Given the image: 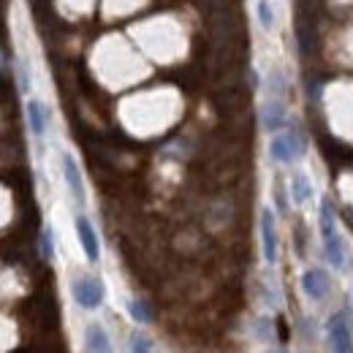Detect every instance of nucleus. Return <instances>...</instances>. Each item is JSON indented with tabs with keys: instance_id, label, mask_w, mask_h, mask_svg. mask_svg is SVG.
Returning a JSON list of instances; mask_svg holds the SVG:
<instances>
[{
	"instance_id": "f257e3e1",
	"label": "nucleus",
	"mask_w": 353,
	"mask_h": 353,
	"mask_svg": "<svg viewBox=\"0 0 353 353\" xmlns=\"http://www.w3.org/2000/svg\"><path fill=\"white\" fill-rule=\"evenodd\" d=\"M318 231H321V242H323V253H326V261L334 266V269H348V253H345V242L340 236V228H337V218H334V210H332V201L329 199H321V207H318Z\"/></svg>"
},
{
	"instance_id": "f03ea898",
	"label": "nucleus",
	"mask_w": 353,
	"mask_h": 353,
	"mask_svg": "<svg viewBox=\"0 0 353 353\" xmlns=\"http://www.w3.org/2000/svg\"><path fill=\"white\" fill-rule=\"evenodd\" d=\"M71 296L82 310H98L106 299V288H103L101 277L85 274V277H77L71 283Z\"/></svg>"
},
{
	"instance_id": "7ed1b4c3",
	"label": "nucleus",
	"mask_w": 353,
	"mask_h": 353,
	"mask_svg": "<svg viewBox=\"0 0 353 353\" xmlns=\"http://www.w3.org/2000/svg\"><path fill=\"white\" fill-rule=\"evenodd\" d=\"M326 337H329V345L332 353H353V334L351 326H348V318L343 312H334L326 323Z\"/></svg>"
},
{
	"instance_id": "20e7f679",
	"label": "nucleus",
	"mask_w": 353,
	"mask_h": 353,
	"mask_svg": "<svg viewBox=\"0 0 353 353\" xmlns=\"http://www.w3.org/2000/svg\"><path fill=\"white\" fill-rule=\"evenodd\" d=\"M261 250H264V261L269 266L277 264V256H280V242H277V221H274V212L264 207L261 210Z\"/></svg>"
},
{
	"instance_id": "39448f33",
	"label": "nucleus",
	"mask_w": 353,
	"mask_h": 353,
	"mask_svg": "<svg viewBox=\"0 0 353 353\" xmlns=\"http://www.w3.org/2000/svg\"><path fill=\"white\" fill-rule=\"evenodd\" d=\"M302 291L307 294L312 302H323L332 291V277L326 269L321 266H310L307 272L302 274Z\"/></svg>"
},
{
	"instance_id": "423d86ee",
	"label": "nucleus",
	"mask_w": 353,
	"mask_h": 353,
	"mask_svg": "<svg viewBox=\"0 0 353 353\" xmlns=\"http://www.w3.org/2000/svg\"><path fill=\"white\" fill-rule=\"evenodd\" d=\"M63 179H65V185H68V190H71L74 201H77L79 207H85V201H88L85 179H82L79 163H77V158H74L71 152H63Z\"/></svg>"
},
{
	"instance_id": "0eeeda50",
	"label": "nucleus",
	"mask_w": 353,
	"mask_h": 353,
	"mask_svg": "<svg viewBox=\"0 0 353 353\" xmlns=\"http://www.w3.org/2000/svg\"><path fill=\"white\" fill-rule=\"evenodd\" d=\"M77 236H79V245H82L90 264H98L101 261V242H98V234H95L88 215H77Z\"/></svg>"
},
{
	"instance_id": "6e6552de",
	"label": "nucleus",
	"mask_w": 353,
	"mask_h": 353,
	"mask_svg": "<svg viewBox=\"0 0 353 353\" xmlns=\"http://www.w3.org/2000/svg\"><path fill=\"white\" fill-rule=\"evenodd\" d=\"M288 114H285V103L283 98H269L264 106H261V125H264L269 133H277L283 125H285Z\"/></svg>"
},
{
	"instance_id": "1a4fd4ad",
	"label": "nucleus",
	"mask_w": 353,
	"mask_h": 353,
	"mask_svg": "<svg viewBox=\"0 0 353 353\" xmlns=\"http://www.w3.org/2000/svg\"><path fill=\"white\" fill-rule=\"evenodd\" d=\"M25 114H28V125H30V133L36 139H41L46 133V125H49V109L44 106V101L39 98H28L25 103Z\"/></svg>"
},
{
	"instance_id": "9d476101",
	"label": "nucleus",
	"mask_w": 353,
	"mask_h": 353,
	"mask_svg": "<svg viewBox=\"0 0 353 353\" xmlns=\"http://www.w3.org/2000/svg\"><path fill=\"white\" fill-rule=\"evenodd\" d=\"M85 353H114L112 340L101 323H90L85 329Z\"/></svg>"
},
{
	"instance_id": "9b49d317",
	"label": "nucleus",
	"mask_w": 353,
	"mask_h": 353,
	"mask_svg": "<svg viewBox=\"0 0 353 353\" xmlns=\"http://www.w3.org/2000/svg\"><path fill=\"white\" fill-rule=\"evenodd\" d=\"M269 158L274 163H283V166L296 158V152H294V147H291V141H288L285 133H274L272 136V141H269Z\"/></svg>"
},
{
	"instance_id": "f8f14e48",
	"label": "nucleus",
	"mask_w": 353,
	"mask_h": 353,
	"mask_svg": "<svg viewBox=\"0 0 353 353\" xmlns=\"http://www.w3.org/2000/svg\"><path fill=\"white\" fill-rule=\"evenodd\" d=\"M291 199L302 207V204H307L310 199H312V185H310V179L305 172H296V174L291 176Z\"/></svg>"
},
{
	"instance_id": "ddd939ff",
	"label": "nucleus",
	"mask_w": 353,
	"mask_h": 353,
	"mask_svg": "<svg viewBox=\"0 0 353 353\" xmlns=\"http://www.w3.org/2000/svg\"><path fill=\"white\" fill-rule=\"evenodd\" d=\"M256 17H259V25L264 28L266 33L274 30V8H272V0H259L256 3Z\"/></svg>"
},
{
	"instance_id": "4468645a",
	"label": "nucleus",
	"mask_w": 353,
	"mask_h": 353,
	"mask_svg": "<svg viewBox=\"0 0 353 353\" xmlns=\"http://www.w3.org/2000/svg\"><path fill=\"white\" fill-rule=\"evenodd\" d=\"M128 312H131V318L136 323H150L152 321V310H150V305L144 299H131L128 302Z\"/></svg>"
},
{
	"instance_id": "2eb2a0df",
	"label": "nucleus",
	"mask_w": 353,
	"mask_h": 353,
	"mask_svg": "<svg viewBox=\"0 0 353 353\" xmlns=\"http://www.w3.org/2000/svg\"><path fill=\"white\" fill-rule=\"evenodd\" d=\"M285 136H288V141H291V147H294L296 158L307 152V136H305V131H302L299 125H291V128L285 131Z\"/></svg>"
},
{
	"instance_id": "dca6fc26",
	"label": "nucleus",
	"mask_w": 353,
	"mask_h": 353,
	"mask_svg": "<svg viewBox=\"0 0 353 353\" xmlns=\"http://www.w3.org/2000/svg\"><path fill=\"white\" fill-rule=\"evenodd\" d=\"M128 343H131V353H152V340L141 332H133Z\"/></svg>"
},
{
	"instance_id": "f3484780",
	"label": "nucleus",
	"mask_w": 353,
	"mask_h": 353,
	"mask_svg": "<svg viewBox=\"0 0 353 353\" xmlns=\"http://www.w3.org/2000/svg\"><path fill=\"white\" fill-rule=\"evenodd\" d=\"M41 253H44V259H54V234H52V228H44L41 231Z\"/></svg>"
},
{
	"instance_id": "a211bd4d",
	"label": "nucleus",
	"mask_w": 353,
	"mask_h": 353,
	"mask_svg": "<svg viewBox=\"0 0 353 353\" xmlns=\"http://www.w3.org/2000/svg\"><path fill=\"white\" fill-rule=\"evenodd\" d=\"M266 329H269V321H259V337L266 340Z\"/></svg>"
},
{
	"instance_id": "6ab92c4d",
	"label": "nucleus",
	"mask_w": 353,
	"mask_h": 353,
	"mask_svg": "<svg viewBox=\"0 0 353 353\" xmlns=\"http://www.w3.org/2000/svg\"><path fill=\"white\" fill-rule=\"evenodd\" d=\"M266 353H288V351H285V348H269Z\"/></svg>"
}]
</instances>
